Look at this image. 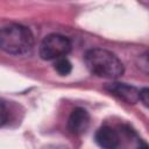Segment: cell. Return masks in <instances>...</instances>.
Returning a JSON list of instances; mask_svg holds the SVG:
<instances>
[{"mask_svg":"<svg viewBox=\"0 0 149 149\" xmlns=\"http://www.w3.org/2000/svg\"><path fill=\"white\" fill-rule=\"evenodd\" d=\"M85 64L88 71L100 78L115 79L122 76L123 64L122 62L111 51L94 48L85 54Z\"/></svg>","mask_w":149,"mask_h":149,"instance_id":"obj_1","label":"cell"},{"mask_svg":"<svg viewBox=\"0 0 149 149\" xmlns=\"http://www.w3.org/2000/svg\"><path fill=\"white\" fill-rule=\"evenodd\" d=\"M34 36L29 28L10 24L0 29V49L7 54L22 55L31 50Z\"/></svg>","mask_w":149,"mask_h":149,"instance_id":"obj_2","label":"cell"},{"mask_svg":"<svg viewBox=\"0 0 149 149\" xmlns=\"http://www.w3.org/2000/svg\"><path fill=\"white\" fill-rule=\"evenodd\" d=\"M71 50V42L61 34L45 36L40 45V56L44 61H56L63 58Z\"/></svg>","mask_w":149,"mask_h":149,"instance_id":"obj_3","label":"cell"},{"mask_svg":"<svg viewBox=\"0 0 149 149\" xmlns=\"http://www.w3.org/2000/svg\"><path fill=\"white\" fill-rule=\"evenodd\" d=\"M105 90H107L111 94L115 95L120 100L127 102V104H136L139 101L140 91L132 85L125 84V83H109L105 86Z\"/></svg>","mask_w":149,"mask_h":149,"instance_id":"obj_4","label":"cell"},{"mask_svg":"<svg viewBox=\"0 0 149 149\" xmlns=\"http://www.w3.org/2000/svg\"><path fill=\"white\" fill-rule=\"evenodd\" d=\"M90 125V114L84 108H74L68 120V128L72 134H83Z\"/></svg>","mask_w":149,"mask_h":149,"instance_id":"obj_5","label":"cell"},{"mask_svg":"<svg viewBox=\"0 0 149 149\" xmlns=\"http://www.w3.org/2000/svg\"><path fill=\"white\" fill-rule=\"evenodd\" d=\"M95 141L102 149H116L120 144L118 133L108 126H102L97 130Z\"/></svg>","mask_w":149,"mask_h":149,"instance_id":"obj_6","label":"cell"},{"mask_svg":"<svg viewBox=\"0 0 149 149\" xmlns=\"http://www.w3.org/2000/svg\"><path fill=\"white\" fill-rule=\"evenodd\" d=\"M54 69L56 70V72L59 76H68L72 70V64L70 63L69 59L63 57V58L56 59V62L54 64Z\"/></svg>","mask_w":149,"mask_h":149,"instance_id":"obj_7","label":"cell"},{"mask_svg":"<svg viewBox=\"0 0 149 149\" xmlns=\"http://www.w3.org/2000/svg\"><path fill=\"white\" fill-rule=\"evenodd\" d=\"M7 119H8V112H7V108H6L5 104L0 101V127L7 122Z\"/></svg>","mask_w":149,"mask_h":149,"instance_id":"obj_8","label":"cell"},{"mask_svg":"<svg viewBox=\"0 0 149 149\" xmlns=\"http://www.w3.org/2000/svg\"><path fill=\"white\" fill-rule=\"evenodd\" d=\"M139 100H141L144 106H148V102H149V90L147 87H144V88H142L140 91Z\"/></svg>","mask_w":149,"mask_h":149,"instance_id":"obj_9","label":"cell"}]
</instances>
